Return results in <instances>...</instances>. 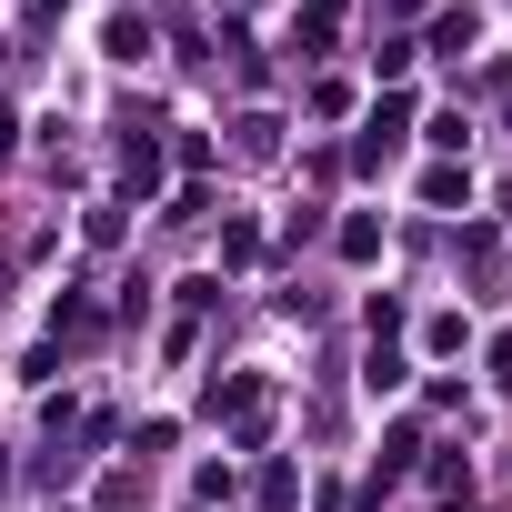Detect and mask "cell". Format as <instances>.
<instances>
[{"mask_svg": "<svg viewBox=\"0 0 512 512\" xmlns=\"http://www.w3.org/2000/svg\"><path fill=\"white\" fill-rule=\"evenodd\" d=\"M472 41H482V11H442V21H432V51H442V61H462Z\"/></svg>", "mask_w": 512, "mask_h": 512, "instance_id": "6da1fadb", "label": "cell"}, {"mask_svg": "<svg viewBox=\"0 0 512 512\" xmlns=\"http://www.w3.org/2000/svg\"><path fill=\"white\" fill-rule=\"evenodd\" d=\"M101 51H111V61H141V51H151V21L111 11V21H101Z\"/></svg>", "mask_w": 512, "mask_h": 512, "instance_id": "7a4b0ae2", "label": "cell"}, {"mask_svg": "<svg viewBox=\"0 0 512 512\" xmlns=\"http://www.w3.org/2000/svg\"><path fill=\"white\" fill-rule=\"evenodd\" d=\"M422 201H432V211H462V201H472V171H452V161L422 171Z\"/></svg>", "mask_w": 512, "mask_h": 512, "instance_id": "3957f363", "label": "cell"}, {"mask_svg": "<svg viewBox=\"0 0 512 512\" xmlns=\"http://www.w3.org/2000/svg\"><path fill=\"white\" fill-rule=\"evenodd\" d=\"M342 262H382V221H372V211L342 221Z\"/></svg>", "mask_w": 512, "mask_h": 512, "instance_id": "277c9868", "label": "cell"}, {"mask_svg": "<svg viewBox=\"0 0 512 512\" xmlns=\"http://www.w3.org/2000/svg\"><path fill=\"white\" fill-rule=\"evenodd\" d=\"M121 181H131V191H151V181H161V151H151V131H141V141H121Z\"/></svg>", "mask_w": 512, "mask_h": 512, "instance_id": "5b68a950", "label": "cell"}, {"mask_svg": "<svg viewBox=\"0 0 512 512\" xmlns=\"http://www.w3.org/2000/svg\"><path fill=\"white\" fill-rule=\"evenodd\" d=\"M362 382H372V392H402V382H412V362H402L392 342H372V362H362Z\"/></svg>", "mask_w": 512, "mask_h": 512, "instance_id": "8992f818", "label": "cell"}, {"mask_svg": "<svg viewBox=\"0 0 512 512\" xmlns=\"http://www.w3.org/2000/svg\"><path fill=\"white\" fill-rule=\"evenodd\" d=\"M51 332H71V342H91V332H101V312H91V302H51Z\"/></svg>", "mask_w": 512, "mask_h": 512, "instance_id": "52a82bcc", "label": "cell"}, {"mask_svg": "<svg viewBox=\"0 0 512 512\" xmlns=\"http://www.w3.org/2000/svg\"><path fill=\"white\" fill-rule=\"evenodd\" d=\"M221 262H262V231H251V221H221Z\"/></svg>", "mask_w": 512, "mask_h": 512, "instance_id": "ba28073f", "label": "cell"}, {"mask_svg": "<svg viewBox=\"0 0 512 512\" xmlns=\"http://www.w3.org/2000/svg\"><path fill=\"white\" fill-rule=\"evenodd\" d=\"M492 372H502V382H512V332H492Z\"/></svg>", "mask_w": 512, "mask_h": 512, "instance_id": "9c48e42d", "label": "cell"}]
</instances>
